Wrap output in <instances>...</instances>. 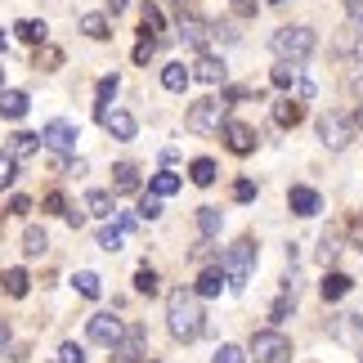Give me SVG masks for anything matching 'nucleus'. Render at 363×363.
Wrapping results in <instances>:
<instances>
[{"label":"nucleus","instance_id":"obj_48","mask_svg":"<svg viewBox=\"0 0 363 363\" xmlns=\"http://www.w3.org/2000/svg\"><path fill=\"white\" fill-rule=\"evenodd\" d=\"M211 36H216V40H233V23H216Z\"/></svg>","mask_w":363,"mask_h":363},{"label":"nucleus","instance_id":"obj_51","mask_svg":"<svg viewBox=\"0 0 363 363\" xmlns=\"http://www.w3.org/2000/svg\"><path fill=\"white\" fill-rule=\"evenodd\" d=\"M350 18H354V23H363V0H350Z\"/></svg>","mask_w":363,"mask_h":363},{"label":"nucleus","instance_id":"obj_2","mask_svg":"<svg viewBox=\"0 0 363 363\" xmlns=\"http://www.w3.org/2000/svg\"><path fill=\"white\" fill-rule=\"evenodd\" d=\"M269 45H274V54H278V59H287V63H301V59H310V54H314V45H318V40H314V32H310V27H278Z\"/></svg>","mask_w":363,"mask_h":363},{"label":"nucleus","instance_id":"obj_36","mask_svg":"<svg viewBox=\"0 0 363 363\" xmlns=\"http://www.w3.org/2000/svg\"><path fill=\"white\" fill-rule=\"evenodd\" d=\"M148 189L157 193V198H171V193H179V175H171V171H157Z\"/></svg>","mask_w":363,"mask_h":363},{"label":"nucleus","instance_id":"obj_58","mask_svg":"<svg viewBox=\"0 0 363 363\" xmlns=\"http://www.w3.org/2000/svg\"><path fill=\"white\" fill-rule=\"evenodd\" d=\"M269 5H283V0H269Z\"/></svg>","mask_w":363,"mask_h":363},{"label":"nucleus","instance_id":"obj_54","mask_svg":"<svg viewBox=\"0 0 363 363\" xmlns=\"http://www.w3.org/2000/svg\"><path fill=\"white\" fill-rule=\"evenodd\" d=\"M354 90H359V99H363V72H359V77H354Z\"/></svg>","mask_w":363,"mask_h":363},{"label":"nucleus","instance_id":"obj_45","mask_svg":"<svg viewBox=\"0 0 363 363\" xmlns=\"http://www.w3.org/2000/svg\"><path fill=\"white\" fill-rule=\"evenodd\" d=\"M211 256H216V242H211V238H202L198 247H193V260H198V264H206Z\"/></svg>","mask_w":363,"mask_h":363},{"label":"nucleus","instance_id":"obj_26","mask_svg":"<svg viewBox=\"0 0 363 363\" xmlns=\"http://www.w3.org/2000/svg\"><path fill=\"white\" fill-rule=\"evenodd\" d=\"M36 148H40V135H32V130H18V135L9 139V152H13L18 162H27V157H32Z\"/></svg>","mask_w":363,"mask_h":363},{"label":"nucleus","instance_id":"obj_57","mask_svg":"<svg viewBox=\"0 0 363 363\" xmlns=\"http://www.w3.org/2000/svg\"><path fill=\"white\" fill-rule=\"evenodd\" d=\"M0 86H5V67H0Z\"/></svg>","mask_w":363,"mask_h":363},{"label":"nucleus","instance_id":"obj_9","mask_svg":"<svg viewBox=\"0 0 363 363\" xmlns=\"http://www.w3.org/2000/svg\"><path fill=\"white\" fill-rule=\"evenodd\" d=\"M125 337V328H121V318H113V314H94L90 318V341L94 345H104V350H113V345Z\"/></svg>","mask_w":363,"mask_h":363},{"label":"nucleus","instance_id":"obj_22","mask_svg":"<svg viewBox=\"0 0 363 363\" xmlns=\"http://www.w3.org/2000/svg\"><path fill=\"white\" fill-rule=\"evenodd\" d=\"M301 117H305L301 99H283V104H274V121L283 125V130H291V125H301Z\"/></svg>","mask_w":363,"mask_h":363},{"label":"nucleus","instance_id":"obj_52","mask_svg":"<svg viewBox=\"0 0 363 363\" xmlns=\"http://www.w3.org/2000/svg\"><path fill=\"white\" fill-rule=\"evenodd\" d=\"M5 345H9V323L0 318V350H5Z\"/></svg>","mask_w":363,"mask_h":363},{"label":"nucleus","instance_id":"obj_7","mask_svg":"<svg viewBox=\"0 0 363 363\" xmlns=\"http://www.w3.org/2000/svg\"><path fill=\"white\" fill-rule=\"evenodd\" d=\"M318 139H323L328 148H345L354 139V121L341 117V113H323L318 117Z\"/></svg>","mask_w":363,"mask_h":363},{"label":"nucleus","instance_id":"obj_14","mask_svg":"<svg viewBox=\"0 0 363 363\" xmlns=\"http://www.w3.org/2000/svg\"><path fill=\"white\" fill-rule=\"evenodd\" d=\"M287 206H291V211H296V216H318V211H323V198H318L314 189L296 184V189L287 193Z\"/></svg>","mask_w":363,"mask_h":363},{"label":"nucleus","instance_id":"obj_50","mask_svg":"<svg viewBox=\"0 0 363 363\" xmlns=\"http://www.w3.org/2000/svg\"><path fill=\"white\" fill-rule=\"evenodd\" d=\"M27 211H32V202H27V198H13L9 202V216H27Z\"/></svg>","mask_w":363,"mask_h":363},{"label":"nucleus","instance_id":"obj_25","mask_svg":"<svg viewBox=\"0 0 363 363\" xmlns=\"http://www.w3.org/2000/svg\"><path fill=\"white\" fill-rule=\"evenodd\" d=\"M139 189V171L130 162H121V166H113V193H135Z\"/></svg>","mask_w":363,"mask_h":363},{"label":"nucleus","instance_id":"obj_53","mask_svg":"<svg viewBox=\"0 0 363 363\" xmlns=\"http://www.w3.org/2000/svg\"><path fill=\"white\" fill-rule=\"evenodd\" d=\"M125 5H130V0H108V9H113V13H121Z\"/></svg>","mask_w":363,"mask_h":363},{"label":"nucleus","instance_id":"obj_15","mask_svg":"<svg viewBox=\"0 0 363 363\" xmlns=\"http://www.w3.org/2000/svg\"><path fill=\"white\" fill-rule=\"evenodd\" d=\"M229 287V274H225V264H211V269H202V278H198V296H220V291Z\"/></svg>","mask_w":363,"mask_h":363},{"label":"nucleus","instance_id":"obj_8","mask_svg":"<svg viewBox=\"0 0 363 363\" xmlns=\"http://www.w3.org/2000/svg\"><path fill=\"white\" fill-rule=\"evenodd\" d=\"M77 125L72 121H50L45 125V130H40V144H45V148H54V152H72L77 148Z\"/></svg>","mask_w":363,"mask_h":363},{"label":"nucleus","instance_id":"obj_32","mask_svg":"<svg viewBox=\"0 0 363 363\" xmlns=\"http://www.w3.org/2000/svg\"><path fill=\"white\" fill-rule=\"evenodd\" d=\"M135 291H139V296H157V291H162L157 269H148V264H144V269H135Z\"/></svg>","mask_w":363,"mask_h":363},{"label":"nucleus","instance_id":"obj_4","mask_svg":"<svg viewBox=\"0 0 363 363\" xmlns=\"http://www.w3.org/2000/svg\"><path fill=\"white\" fill-rule=\"evenodd\" d=\"M225 108H229V99L220 94V99H198L189 108V117H184V125L193 135H211V130H220L225 125Z\"/></svg>","mask_w":363,"mask_h":363},{"label":"nucleus","instance_id":"obj_5","mask_svg":"<svg viewBox=\"0 0 363 363\" xmlns=\"http://www.w3.org/2000/svg\"><path fill=\"white\" fill-rule=\"evenodd\" d=\"M251 359H256V363H287L291 359V341L278 328L256 332V337H251Z\"/></svg>","mask_w":363,"mask_h":363},{"label":"nucleus","instance_id":"obj_29","mask_svg":"<svg viewBox=\"0 0 363 363\" xmlns=\"http://www.w3.org/2000/svg\"><path fill=\"white\" fill-rule=\"evenodd\" d=\"M189 175H193V184H198V189H211L216 184V162L211 157H198V162L189 166Z\"/></svg>","mask_w":363,"mask_h":363},{"label":"nucleus","instance_id":"obj_49","mask_svg":"<svg viewBox=\"0 0 363 363\" xmlns=\"http://www.w3.org/2000/svg\"><path fill=\"white\" fill-rule=\"evenodd\" d=\"M350 238H354V247H363V216L350 220Z\"/></svg>","mask_w":363,"mask_h":363},{"label":"nucleus","instance_id":"obj_16","mask_svg":"<svg viewBox=\"0 0 363 363\" xmlns=\"http://www.w3.org/2000/svg\"><path fill=\"white\" fill-rule=\"evenodd\" d=\"M139 350H144V328H130V332H125V337L113 345L117 363H135V359H139Z\"/></svg>","mask_w":363,"mask_h":363},{"label":"nucleus","instance_id":"obj_13","mask_svg":"<svg viewBox=\"0 0 363 363\" xmlns=\"http://www.w3.org/2000/svg\"><path fill=\"white\" fill-rule=\"evenodd\" d=\"M193 77H198V81H206V86H225L229 67H225V59H216V54H202V59L193 63Z\"/></svg>","mask_w":363,"mask_h":363},{"label":"nucleus","instance_id":"obj_46","mask_svg":"<svg viewBox=\"0 0 363 363\" xmlns=\"http://www.w3.org/2000/svg\"><path fill=\"white\" fill-rule=\"evenodd\" d=\"M233 198H238V202H251V198H256V184H251V179H238V184H233Z\"/></svg>","mask_w":363,"mask_h":363},{"label":"nucleus","instance_id":"obj_41","mask_svg":"<svg viewBox=\"0 0 363 363\" xmlns=\"http://www.w3.org/2000/svg\"><path fill=\"white\" fill-rule=\"evenodd\" d=\"M59 63H63V50H54V45H40V50H36V67H45V72H54Z\"/></svg>","mask_w":363,"mask_h":363},{"label":"nucleus","instance_id":"obj_1","mask_svg":"<svg viewBox=\"0 0 363 363\" xmlns=\"http://www.w3.org/2000/svg\"><path fill=\"white\" fill-rule=\"evenodd\" d=\"M166 323H171V337L179 341H198L206 332V314H202V296L189 287H175L166 296Z\"/></svg>","mask_w":363,"mask_h":363},{"label":"nucleus","instance_id":"obj_56","mask_svg":"<svg viewBox=\"0 0 363 363\" xmlns=\"http://www.w3.org/2000/svg\"><path fill=\"white\" fill-rule=\"evenodd\" d=\"M0 54H5V32H0Z\"/></svg>","mask_w":363,"mask_h":363},{"label":"nucleus","instance_id":"obj_33","mask_svg":"<svg viewBox=\"0 0 363 363\" xmlns=\"http://www.w3.org/2000/svg\"><path fill=\"white\" fill-rule=\"evenodd\" d=\"M23 251H27V256H45V251H50V238H45V229H27L23 233Z\"/></svg>","mask_w":363,"mask_h":363},{"label":"nucleus","instance_id":"obj_35","mask_svg":"<svg viewBox=\"0 0 363 363\" xmlns=\"http://www.w3.org/2000/svg\"><path fill=\"white\" fill-rule=\"evenodd\" d=\"M72 287H77V291H81L86 301H94V296L104 291V287H99V274H90V269H81V274L72 278Z\"/></svg>","mask_w":363,"mask_h":363},{"label":"nucleus","instance_id":"obj_34","mask_svg":"<svg viewBox=\"0 0 363 363\" xmlns=\"http://www.w3.org/2000/svg\"><path fill=\"white\" fill-rule=\"evenodd\" d=\"M81 32H86L90 40H108L113 32H108V18L104 13H86V18H81Z\"/></svg>","mask_w":363,"mask_h":363},{"label":"nucleus","instance_id":"obj_39","mask_svg":"<svg viewBox=\"0 0 363 363\" xmlns=\"http://www.w3.org/2000/svg\"><path fill=\"white\" fill-rule=\"evenodd\" d=\"M341 256V242H337V233H323V238H318V260H323V269L332 260Z\"/></svg>","mask_w":363,"mask_h":363},{"label":"nucleus","instance_id":"obj_60","mask_svg":"<svg viewBox=\"0 0 363 363\" xmlns=\"http://www.w3.org/2000/svg\"><path fill=\"white\" fill-rule=\"evenodd\" d=\"M359 363H363V354H359Z\"/></svg>","mask_w":363,"mask_h":363},{"label":"nucleus","instance_id":"obj_61","mask_svg":"<svg viewBox=\"0 0 363 363\" xmlns=\"http://www.w3.org/2000/svg\"><path fill=\"white\" fill-rule=\"evenodd\" d=\"M233 5H238V0H233Z\"/></svg>","mask_w":363,"mask_h":363},{"label":"nucleus","instance_id":"obj_27","mask_svg":"<svg viewBox=\"0 0 363 363\" xmlns=\"http://www.w3.org/2000/svg\"><path fill=\"white\" fill-rule=\"evenodd\" d=\"M350 287H354V283H350L345 274H323V283H318V291H323V301H341Z\"/></svg>","mask_w":363,"mask_h":363},{"label":"nucleus","instance_id":"obj_20","mask_svg":"<svg viewBox=\"0 0 363 363\" xmlns=\"http://www.w3.org/2000/svg\"><path fill=\"white\" fill-rule=\"evenodd\" d=\"M0 287H5V296L23 301L27 287H32V278H27V269H5V274H0Z\"/></svg>","mask_w":363,"mask_h":363},{"label":"nucleus","instance_id":"obj_24","mask_svg":"<svg viewBox=\"0 0 363 363\" xmlns=\"http://www.w3.org/2000/svg\"><path fill=\"white\" fill-rule=\"evenodd\" d=\"M86 211H90V216H99V220H113V193L90 189V193H86Z\"/></svg>","mask_w":363,"mask_h":363},{"label":"nucleus","instance_id":"obj_40","mask_svg":"<svg viewBox=\"0 0 363 363\" xmlns=\"http://www.w3.org/2000/svg\"><path fill=\"white\" fill-rule=\"evenodd\" d=\"M162 216V198H157V193H144V198H139V220H157Z\"/></svg>","mask_w":363,"mask_h":363},{"label":"nucleus","instance_id":"obj_38","mask_svg":"<svg viewBox=\"0 0 363 363\" xmlns=\"http://www.w3.org/2000/svg\"><path fill=\"white\" fill-rule=\"evenodd\" d=\"M13 179H18V157L5 148V152H0V189H9Z\"/></svg>","mask_w":363,"mask_h":363},{"label":"nucleus","instance_id":"obj_44","mask_svg":"<svg viewBox=\"0 0 363 363\" xmlns=\"http://www.w3.org/2000/svg\"><path fill=\"white\" fill-rule=\"evenodd\" d=\"M216 363H247V350H238V345H220Z\"/></svg>","mask_w":363,"mask_h":363},{"label":"nucleus","instance_id":"obj_21","mask_svg":"<svg viewBox=\"0 0 363 363\" xmlns=\"http://www.w3.org/2000/svg\"><path fill=\"white\" fill-rule=\"evenodd\" d=\"M332 337L337 341H359L363 337V314H341L337 323H332Z\"/></svg>","mask_w":363,"mask_h":363},{"label":"nucleus","instance_id":"obj_31","mask_svg":"<svg viewBox=\"0 0 363 363\" xmlns=\"http://www.w3.org/2000/svg\"><path fill=\"white\" fill-rule=\"evenodd\" d=\"M139 32H144V36H162V9L157 5L139 9Z\"/></svg>","mask_w":363,"mask_h":363},{"label":"nucleus","instance_id":"obj_19","mask_svg":"<svg viewBox=\"0 0 363 363\" xmlns=\"http://www.w3.org/2000/svg\"><path fill=\"white\" fill-rule=\"evenodd\" d=\"M189 81H193V72H189L184 63H166V67H162V86L171 90V94H184Z\"/></svg>","mask_w":363,"mask_h":363},{"label":"nucleus","instance_id":"obj_6","mask_svg":"<svg viewBox=\"0 0 363 363\" xmlns=\"http://www.w3.org/2000/svg\"><path fill=\"white\" fill-rule=\"evenodd\" d=\"M274 86H278V90H287L291 99H301V104H310V99H314V81H310V77H301V67H296V63H287V59L274 67Z\"/></svg>","mask_w":363,"mask_h":363},{"label":"nucleus","instance_id":"obj_30","mask_svg":"<svg viewBox=\"0 0 363 363\" xmlns=\"http://www.w3.org/2000/svg\"><path fill=\"white\" fill-rule=\"evenodd\" d=\"M18 36L27 40V45H45V40H50V27L36 23V18H23V23H18Z\"/></svg>","mask_w":363,"mask_h":363},{"label":"nucleus","instance_id":"obj_42","mask_svg":"<svg viewBox=\"0 0 363 363\" xmlns=\"http://www.w3.org/2000/svg\"><path fill=\"white\" fill-rule=\"evenodd\" d=\"M152 54H157V36H139V45H135V63L144 67Z\"/></svg>","mask_w":363,"mask_h":363},{"label":"nucleus","instance_id":"obj_12","mask_svg":"<svg viewBox=\"0 0 363 363\" xmlns=\"http://www.w3.org/2000/svg\"><path fill=\"white\" fill-rule=\"evenodd\" d=\"M130 229H135V220L113 211V225L99 233V247H104V251H121V247H125V238H130Z\"/></svg>","mask_w":363,"mask_h":363},{"label":"nucleus","instance_id":"obj_43","mask_svg":"<svg viewBox=\"0 0 363 363\" xmlns=\"http://www.w3.org/2000/svg\"><path fill=\"white\" fill-rule=\"evenodd\" d=\"M59 363H86V350H81L77 341H63L59 345Z\"/></svg>","mask_w":363,"mask_h":363},{"label":"nucleus","instance_id":"obj_47","mask_svg":"<svg viewBox=\"0 0 363 363\" xmlns=\"http://www.w3.org/2000/svg\"><path fill=\"white\" fill-rule=\"evenodd\" d=\"M40 206H45V211H50V216H63V211H67V202H63V193H50V198H45V202H40Z\"/></svg>","mask_w":363,"mask_h":363},{"label":"nucleus","instance_id":"obj_28","mask_svg":"<svg viewBox=\"0 0 363 363\" xmlns=\"http://www.w3.org/2000/svg\"><path fill=\"white\" fill-rule=\"evenodd\" d=\"M113 94H117V77H104L99 90H94V117H99V121L108 113V104H113Z\"/></svg>","mask_w":363,"mask_h":363},{"label":"nucleus","instance_id":"obj_55","mask_svg":"<svg viewBox=\"0 0 363 363\" xmlns=\"http://www.w3.org/2000/svg\"><path fill=\"white\" fill-rule=\"evenodd\" d=\"M350 121H354V125H363V108H359V113H354V117H350Z\"/></svg>","mask_w":363,"mask_h":363},{"label":"nucleus","instance_id":"obj_11","mask_svg":"<svg viewBox=\"0 0 363 363\" xmlns=\"http://www.w3.org/2000/svg\"><path fill=\"white\" fill-rule=\"evenodd\" d=\"M175 32H179V40H184L189 50H202L206 40H211V27H206L202 18H193V13H179V27H175Z\"/></svg>","mask_w":363,"mask_h":363},{"label":"nucleus","instance_id":"obj_23","mask_svg":"<svg viewBox=\"0 0 363 363\" xmlns=\"http://www.w3.org/2000/svg\"><path fill=\"white\" fill-rule=\"evenodd\" d=\"M332 54H337V59H359V63H363V32H345V36H337Z\"/></svg>","mask_w":363,"mask_h":363},{"label":"nucleus","instance_id":"obj_18","mask_svg":"<svg viewBox=\"0 0 363 363\" xmlns=\"http://www.w3.org/2000/svg\"><path fill=\"white\" fill-rule=\"evenodd\" d=\"M0 117H5V121H23L27 117V94L23 90H5V94H0Z\"/></svg>","mask_w":363,"mask_h":363},{"label":"nucleus","instance_id":"obj_37","mask_svg":"<svg viewBox=\"0 0 363 363\" xmlns=\"http://www.w3.org/2000/svg\"><path fill=\"white\" fill-rule=\"evenodd\" d=\"M198 229H202V238H216V233H220V211H216V206H202V211H198Z\"/></svg>","mask_w":363,"mask_h":363},{"label":"nucleus","instance_id":"obj_17","mask_svg":"<svg viewBox=\"0 0 363 363\" xmlns=\"http://www.w3.org/2000/svg\"><path fill=\"white\" fill-rule=\"evenodd\" d=\"M99 125H104V130L113 135V139H135V130H139L130 113H104V121H99Z\"/></svg>","mask_w":363,"mask_h":363},{"label":"nucleus","instance_id":"obj_10","mask_svg":"<svg viewBox=\"0 0 363 363\" xmlns=\"http://www.w3.org/2000/svg\"><path fill=\"white\" fill-rule=\"evenodd\" d=\"M225 144H229V152H238V157H247V152L256 148L260 139H256V130H251L247 121H225Z\"/></svg>","mask_w":363,"mask_h":363},{"label":"nucleus","instance_id":"obj_3","mask_svg":"<svg viewBox=\"0 0 363 363\" xmlns=\"http://www.w3.org/2000/svg\"><path fill=\"white\" fill-rule=\"evenodd\" d=\"M220 264H225V274H229V287L242 291L247 278L256 274V242H251V238H238V242L225 251V260H220Z\"/></svg>","mask_w":363,"mask_h":363},{"label":"nucleus","instance_id":"obj_59","mask_svg":"<svg viewBox=\"0 0 363 363\" xmlns=\"http://www.w3.org/2000/svg\"><path fill=\"white\" fill-rule=\"evenodd\" d=\"M171 5H179V0H171Z\"/></svg>","mask_w":363,"mask_h":363}]
</instances>
